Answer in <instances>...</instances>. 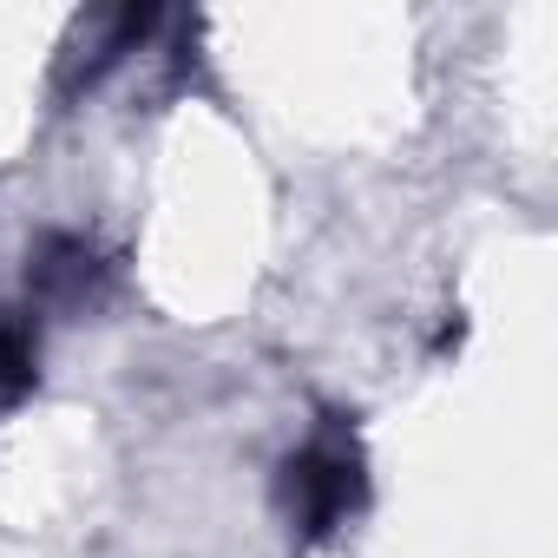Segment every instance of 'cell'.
I'll return each instance as SVG.
<instances>
[{"label": "cell", "instance_id": "obj_1", "mask_svg": "<svg viewBox=\"0 0 558 558\" xmlns=\"http://www.w3.org/2000/svg\"><path fill=\"white\" fill-rule=\"evenodd\" d=\"M362 499V460L336 440H316L290 460V512L303 532H336Z\"/></svg>", "mask_w": 558, "mask_h": 558}, {"label": "cell", "instance_id": "obj_2", "mask_svg": "<svg viewBox=\"0 0 558 558\" xmlns=\"http://www.w3.org/2000/svg\"><path fill=\"white\" fill-rule=\"evenodd\" d=\"M27 381H34V336L27 323L0 316V395H21Z\"/></svg>", "mask_w": 558, "mask_h": 558}]
</instances>
